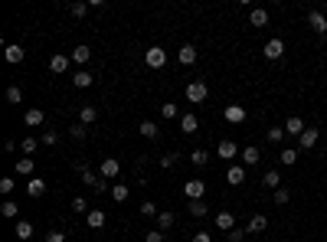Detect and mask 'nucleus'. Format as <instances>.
I'll use <instances>...</instances> for the list:
<instances>
[{
    "label": "nucleus",
    "mask_w": 327,
    "mask_h": 242,
    "mask_svg": "<svg viewBox=\"0 0 327 242\" xmlns=\"http://www.w3.org/2000/svg\"><path fill=\"white\" fill-rule=\"evenodd\" d=\"M75 170H79L82 183H85L88 190H95V193H105V190H108V183H105V180H99V174H92V170H88L85 164H75Z\"/></svg>",
    "instance_id": "1"
},
{
    "label": "nucleus",
    "mask_w": 327,
    "mask_h": 242,
    "mask_svg": "<svg viewBox=\"0 0 327 242\" xmlns=\"http://www.w3.org/2000/svg\"><path fill=\"white\" fill-rule=\"evenodd\" d=\"M206 95H210V88H206L203 79H197V82H190V85H186V102H193V105L206 102Z\"/></svg>",
    "instance_id": "2"
},
{
    "label": "nucleus",
    "mask_w": 327,
    "mask_h": 242,
    "mask_svg": "<svg viewBox=\"0 0 327 242\" xmlns=\"http://www.w3.org/2000/svg\"><path fill=\"white\" fill-rule=\"evenodd\" d=\"M144 62H148L151 69H164L167 66V53L161 50V46H151V50L144 53Z\"/></svg>",
    "instance_id": "3"
},
{
    "label": "nucleus",
    "mask_w": 327,
    "mask_h": 242,
    "mask_svg": "<svg viewBox=\"0 0 327 242\" xmlns=\"http://www.w3.org/2000/svg\"><path fill=\"white\" fill-rule=\"evenodd\" d=\"M262 56H265V59H272V62H278V59H282L285 56V43H282V39H268V43H265V50H262Z\"/></svg>",
    "instance_id": "4"
},
{
    "label": "nucleus",
    "mask_w": 327,
    "mask_h": 242,
    "mask_svg": "<svg viewBox=\"0 0 327 242\" xmlns=\"http://www.w3.org/2000/svg\"><path fill=\"white\" fill-rule=\"evenodd\" d=\"M118 170H121V161H118V157H105V161L99 164V174L105 177V180H111V177H118Z\"/></svg>",
    "instance_id": "5"
},
{
    "label": "nucleus",
    "mask_w": 327,
    "mask_h": 242,
    "mask_svg": "<svg viewBox=\"0 0 327 242\" xmlns=\"http://www.w3.org/2000/svg\"><path fill=\"white\" fill-rule=\"evenodd\" d=\"M183 193H186V200H203L206 183H203V180H186V183H183Z\"/></svg>",
    "instance_id": "6"
},
{
    "label": "nucleus",
    "mask_w": 327,
    "mask_h": 242,
    "mask_svg": "<svg viewBox=\"0 0 327 242\" xmlns=\"http://www.w3.org/2000/svg\"><path fill=\"white\" fill-rule=\"evenodd\" d=\"M268 229V216H262V213H252V219H249L246 232L249 236H255V232H265Z\"/></svg>",
    "instance_id": "7"
},
{
    "label": "nucleus",
    "mask_w": 327,
    "mask_h": 242,
    "mask_svg": "<svg viewBox=\"0 0 327 242\" xmlns=\"http://www.w3.org/2000/svg\"><path fill=\"white\" fill-rule=\"evenodd\" d=\"M222 118H226L229 124H242V121H246V108H242V105H226Z\"/></svg>",
    "instance_id": "8"
},
{
    "label": "nucleus",
    "mask_w": 327,
    "mask_h": 242,
    "mask_svg": "<svg viewBox=\"0 0 327 242\" xmlns=\"http://www.w3.org/2000/svg\"><path fill=\"white\" fill-rule=\"evenodd\" d=\"M177 62L180 66H193V62H197V46H190V43L180 46L177 50Z\"/></svg>",
    "instance_id": "9"
},
{
    "label": "nucleus",
    "mask_w": 327,
    "mask_h": 242,
    "mask_svg": "<svg viewBox=\"0 0 327 242\" xmlns=\"http://www.w3.org/2000/svg\"><path fill=\"white\" fill-rule=\"evenodd\" d=\"M308 26H311V30H314V33H321V36H324V33H327V17H324V13H308Z\"/></svg>",
    "instance_id": "10"
},
{
    "label": "nucleus",
    "mask_w": 327,
    "mask_h": 242,
    "mask_svg": "<svg viewBox=\"0 0 327 242\" xmlns=\"http://www.w3.org/2000/svg\"><path fill=\"white\" fill-rule=\"evenodd\" d=\"M226 180L232 183V186H239L242 180H246V167H242V164H229V170H226Z\"/></svg>",
    "instance_id": "11"
},
{
    "label": "nucleus",
    "mask_w": 327,
    "mask_h": 242,
    "mask_svg": "<svg viewBox=\"0 0 327 242\" xmlns=\"http://www.w3.org/2000/svg\"><path fill=\"white\" fill-rule=\"evenodd\" d=\"M85 223H88V229H102V226L108 223V216H105V210H88V216H85Z\"/></svg>",
    "instance_id": "12"
},
{
    "label": "nucleus",
    "mask_w": 327,
    "mask_h": 242,
    "mask_svg": "<svg viewBox=\"0 0 327 242\" xmlns=\"http://www.w3.org/2000/svg\"><path fill=\"white\" fill-rule=\"evenodd\" d=\"M317 137H321V131H317V128H304V134L298 137V144H301L304 151H311V148L317 144Z\"/></svg>",
    "instance_id": "13"
},
{
    "label": "nucleus",
    "mask_w": 327,
    "mask_h": 242,
    "mask_svg": "<svg viewBox=\"0 0 327 242\" xmlns=\"http://www.w3.org/2000/svg\"><path fill=\"white\" fill-rule=\"evenodd\" d=\"M92 82H95V75L88 72V69H79V72H72V85H75V88H88Z\"/></svg>",
    "instance_id": "14"
},
{
    "label": "nucleus",
    "mask_w": 327,
    "mask_h": 242,
    "mask_svg": "<svg viewBox=\"0 0 327 242\" xmlns=\"http://www.w3.org/2000/svg\"><path fill=\"white\" fill-rule=\"evenodd\" d=\"M26 193H30L33 200H39V197L46 193V180H43V177H30V183H26Z\"/></svg>",
    "instance_id": "15"
},
{
    "label": "nucleus",
    "mask_w": 327,
    "mask_h": 242,
    "mask_svg": "<svg viewBox=\"0 0 327 242\" xmlns=\"http://www.w3.org/2000/svg\"><path fill=\"white\" fill-rule=\"evenodd\" d=\"M216 226H219L222 232H232L236 229V216L229 210H222V213H216Z\"/></svg>",
    "instance_id": "16"
},
{
    "label": "nucleus",
    "mask_w": 327,
    "mask_h": 242,
    "mask_svg": "<svg viewBox=\"0 0 327 242\" xmlns=\"http://www.w3.org/2000/svg\"><path fill=\"white\" fill-rule=\"evenodd\" d=\"M69 62H72V59H69V56H62V53H56V56L50 59V72H56V75H62V72H66V69H69Z\"/></svg>",
    "instance_id": "17"
},
{
    "label": "nucleus",
    "mask_w": 327,
    "mask_h": 242,
    "mask_svg": "<svg viewBox=\"0 0 327 242\" xmlns=\"http://www.w3.org/2000/svg\"><path fill=\"white\" fill-rule=\"evenodd\" d=\"M249 23L259 30V26H268V10H262V7H255V10H249Z\"/></svg>",
    "instance_id": "18"
},
{
    "label": "nucleus",
    "mask_w": 327,
    "mask_h": 242,
    "mask_svg": "<svg viewBox=\"0 0 327 242\" xmlns=\"http://www.w3.org/2000/svg\"><path fill=\"white\" fill-rule=\"evenodd\" d=\"M242 164H246V167H255V164H259L262 161V151L259 148H255V144H252V148H246V151H242Z\"/></svg>",
    "instance_id": "19"
},
{
    "label": "nucleus",
    "mask_w": 327,
    "mask_h": 242,
    "mask_svg": "<svg viewBox=\"0 0 327 242\" xmlns=\"http://www.w3.org/2000/svg\"><path fill=\"white\" fill-rule=\"evenodd\" d=\"M180 131H183V134H197L200 131V118L197 115H183V118H180Z\"/></svg>",
    "instance_id": "20"
},
{
    "label": "nucleus",
    "mask_w": 327,
    "mask_h": 242,
    "mask_svg": "<svg viewBox=\"0 0 327 242\" xmlns=\"http://www.w3.org/2000/svg\"><path fill=\"white\" fill-rule=\"evenodd\" d=\"M285 134H295V137H301V134H304V121L298 118V115H291V118L285 121Z\"/></svg>",
    "instance_id": "21"
},
{
    "label": "nucleus",
    "mask_w": 327,
    "mask_h": 242,
    "mask_svg": "<svg viewBox=\"0 0 327 242\" xmlns=\"http://www.w3.org/2000/svg\"><path fill=\"white\" fill-rule=\"evenodd\" d=\"M219 157H226V161H232V157H239L242 154V151L239 148H236V141H219Z\"/></svg>",
    "instance_id": "22"
},
{
    "label": "nucleus",
    "mask_w": 327,
    "mask_h": 242,
    "mask_svg": "<svg viewBox=\"0 0 327 242\" xmlns=\"http://www.w3.org/2000/svg\"><path fill=\"white\" fill-rule=\"evenodd\" d=\"M4 56H7V62H13V66H17V62H23V56H26V53H23V46L10 43V46L4 50Z\"/></svg>",
    "instance_id": "23"
},
{
    "label": "nucleus",
    "mask_w": 327,
    "mask_h": 242,
    "mask_svg": "<svg viewBox=\"0 0 327 242\" xmlns=\"http://www.w3.org/2000/svg\"><path fill=\"white\" fill-rule=\"evenodd\" d=\"M33 167H36V164H33V157H20L17 161V177H33Z\"/></svg>",
    "instance_id": "24"
},
{
    "label": "nucleus",
    "mask_w": 327,
    "mask_h": 242,
    "mask_svg": "<svg viewBox=\"0 0 327 242\" xmlns=\"http://www.w3.org/2000/svg\"><path fill=\"white\" fill-rule=\"evenodd\" d=\"M69 59H72V62H79V66H85V62L92 59V50H88V46L82 43V46H75V50H72V56H69Z\"/></svg>",
    "instance_id": "25"
},
{
    "label": "nucleus",
    "mask_w": 327,
    "mask_h": 242,
    "mask_svg": "<svg viewBox=\"0 0 327 242\" xmlns=\"http://www.w3.org/2000/svg\"><path fill=\"white\" fill-rule=\"evenodd\" d=\"M23 121H26V128H39V124L46 121V115L39 112V108H30V112H26V118H23Z\"/></svg>",
    "instance_id": "26"
},
{
    "label": "nucleus",
    "mask_w": 327,
    "mask_h": 242,
    "mask_svg": "<svg viewBox=\"0 0 327 242\" xmlns=\"http://www.w3.org/2000/svg\"><path fill=\"white\" fill-rule=\"evenodd\" d=\"M173 223H177V216H173V213H167V210L157 213V229H161V232H167Z\"/></svg>",
    "instance_id": "27"
},
{
    "label": "nucleus",
    "mask_w": 327,
    "mask_h": 242,
    "mask_svg": "<svg viewBox=\"0 0 327 242\" xmlns=\"http://www.w3.org/2000/svg\"><path fill=\"white\" fill-rule=\"evenodd\" d=\"M186 210H190V216H193V219H203L206 213H210V210H206V203H203V200H190V206H186Z\"/></svg>",
    "instance_id": "28"
},
{
    "label": "nucleus",
    "mask_w": 327,
    "mask_h": 242,
    "mask_svg": "<svg viewBox=\"0 0 327 242\" xmlns=\"http://www.w3.org/2000/svg\"><path fill=\"white\" fill-rule=\"evenodd\" d=\"M79 121L85 124V128H88V124H92V121H99V108L85 105V108H82V112H79Z\"/></svg>",
    "instance_id": "29"
},
{
    "label": "nucleus",
    "mask_w": 327,
    "mask_h": 242,
    "mask_svg": "<svg viewBox=\"0 0 327 242\" xmlns=\"http://www.w3.org/2000/svg\"><path fill=\"white\" fill-rule=\"evenodd\" d=\"M262 183H265V186H268V190H272V193H275V190H278V186H282V174H278V170H268V174H265V177H262Z\"/></svg>",
    "instance_id": "30"
},
{
    "label": "nucleus",
    "mask_w": 327,
    "mask_h": 242,
    "mask_svg": "<svg viewBox=\"0 0 327 242\" xmlns=\"http://www.w3.org/2000/svg\"><path fill=\"white\" fill-rule=\"evenodd\" d=\"M128 197H131V190L124 183H115V186H111V200H115V203H124Z\"/></svg>",
    "instance_id": "31"
},
{
    "label": "nucleus",
    "mask_w": 327,
    "mask_h": 242,
    "mask_svg": "<svg viewBox=\"0 0 327 242\" xmlns=\"http://www.w3.org/2000/svg\"><path fill=\"white\" fill-rule=\"evenodd\" d=\"M33 236V223L30 219H17V239H30Z\"/></svg>",
    "instance_id": "32"
},
{
    "label": "nucleus",
    "mask_w": 327,
    "mask_h": 242,
    "mask_svg": "<svg viewBox=\"0 0 327 242\" xmlns=\"http://www.w3.org/2000/svg\"><path fill=\"white\" fill-rule=\"evenodd\" d=\"M137 131H141V134L148 137V141H154V137L161 134V131H157V124H154V121H141V128H137Z\"/></svg>",
    "instance_id": "33"
},
{
    "label": "nucleus",
    "mask_w": 327,
    "mask_h": 242,
    "mask_svg": "<svg viewBox=\"0 0 327 242\" xmlns=\"http://www.w3.org/2000/svg\"><path fill=\"white\" fill-rule=\"evenodd\" d=\"M206 161H210V154H206L203 148H197V151H193V154H190V164H193V167H203Z\"/></svg>",
    "instance_id": "34"
},
{
    "label": "nucleus",
    "mask_w": 327,
    "mask_h": 242,
    "mask_svg": "<svg viewBox=\"0 0 327 242\" xmlns=\"http://www.w3.org/2000/svg\"><path fill=\"white\" fill-rule=\"evenodd\" d=\"M0 213H4L7 219H17V213H20V206L13 203V200H4V206H0Z\"/></svg>",
    "instance_id": "35"
},
{
    "label": "nucleus",
    "mask_w": 327,
    "mask_h": 242,
    "mask_svg": "<svg viewBox=\"0 0 327 242\" xmlns=\"http://www.w3.org/2000/svg\"><path fill=\"white\" fill-rule=\"evenodd\" d=\"M275 203L278 206H288L291 203V190H288V186H278V190H275Z\"/></svg>",
    "instance_id": "36"
},
{
    "label": "nucleus",
    "mask_w": 327,
    "mask_h": 242,
    "mask_svg": "<svg viewBox=\"0 0 327 242\" xmlns=\"http://www.w3.org/2000/svg\"><path fill=\"white\" fill-rule=\"evenodd\" d=\"M7 102L20 105V102H23V88H20V85H10V88H7Z\"/></svg>",
    "instance_id": "37"
},
{
    "label": "nucleus",
    "mask_w": 327,
    "mask_h": 242,
    "mask_svg": "<svg viewBox=\"0 0 327 242\" xmlns=\"http://www.w3.org/2000/svg\"><path fill=\"white\" fill-rule=\"evenodd\" d=\"M36 148H39V141H36V137H23V141H20V151H23V154H33Z\"/></svg>",
    "instance_id": "38"
},
{
    "label": "nucleus",
    "mask_w": 327,
    "mask_h": 242,
    "mask_svg": "<svg viewBox=\"0 0 327 242\" xmlns=\"http://www.w3.org/2000/svg\"><path fill=\"white\" fill-rule=\"evenodd\" d=\"M295 161H298V151H295V148H285V151H282V164H285V167H291Z\"/></svg>",
    "instance_id": "39"
},
{
    "label": "nucleus",
    "mask_w": 327,
    "mask_h": 242,
    "mask_svg": "<svg viewBox=\"0 0 327 242\" xmlns=\"http://www.w3.org/2000/svg\"><path fill=\"white\" fill-rule=\"evenodd\" d=\"M161 115H164L167 121H173V118H177V105H173V102H164V105H161Z\"/></svg>",
    "instance_id": "40"
},
{
    "label": "nucleus",
    "mask_w": 327,
    "mask_h": 242,
    "mask_svg": "<svg viewBox=\"0 0 327 242\" xmlns=\"http://www.w3.org/2000/svg\"><path fill=\"white\" fill-rule=\"evenodd\" d=\"M13 186H17V180H13V177H4V180H0V193H4V197H10Z\"/></svg>",
    "instance_id": "41"
},
{
    "label": "nucleus",
    "mask_w": 327,
    "mask_h": 242,
    "mask_svg": "<svg viewBox=\"0 0 327 242\" xmlns=\"http://www.w3.org/2000/svg\"><path fill=\"white\" fill-rule=\"evenodd\" d=\"M268 141H272V144H282V137H285V128H268Z\"/></svg>",
    "instance_id": "42"
},
{
    "label": "nucleus",
    "mask_w": 327,
    "mask_h": 242,
    "mask_svg": "<svg viewBox=\"0 0 327 242\" xmlns=\"http://www.w3.org/2000/svg\"><path fill=\"white\" fill-rule=\"evenodd\" d=\"M56 141H59V134H56V131H43V137H39V144H46V148H53Z\"/></svg>",
    "instance_id": "43"
},
{
    "label": "nucleus",
    "mask_w": 327,
    "mask_h": 242,
    "mask_svg": "<svg viewBox=\"0 0 327 242\" xmlns=\"http://www.w3.org/2000/svg\"><path fill=\"white\" fill-rule=\"evenodd\" d=\"M72 213H85V216H88V203H85L82 197H75V200H72Z\"/></svg>",
    "instance_id": "44"
},
{
    "label": "nucleus",
    "mask_w": 327,
    "mask_h": 242,
    "mask_svg": "<svg viewBox=\"0 0 327 242\" xmlns=\"http://www.w3.org/2000/svg\"><path fill=\"white\" fill-rule=\"evenodd\" d=\"M69 134H72L75 141H82V137H85V124H82V121H79V124H72V131H69Z\"/></svg>",
    "instance_id": "45"
},
{
    "label": "nucleus",
    "mask_w": 327,
    "mask_h": 242,
    "mask_svg": "<svg viewBox=\"0 0 327 242\" xmlns=\"http://www.w3.org/2000/svg\"><path fill=\"white\" fill-rule=\"evenodd\" d=\"M69 10H72V17H85V13H88V4H72Z\"/></svg>",
    "instance_id": "46"
},
{
    "label": "nucleus",
    "mask_w": 327,
    "mask_h": 242,
    "mask_svg": "<svg viewBox=\"0 0 327 242\" xmlns=\"http://www.w3.org/2000/svg\"><path fill=\"white\" fill-rule=\"evenodd\" d=\"M141 213H144V216H157V213H161V210H157V206H154V203H151V200H148V203H141Z\"/></svg>",
    "instance_id": "47"
},
{
    "label": "nucleus",
    "mask_w": 327,
    "mask_h": 242,
    "mask_svg": "<svg viewBox=\"0 0 327 242\" xmlns=\"http://www.w3.org/2000/svg\"><path fill=\"white\" fill-rule=\"evenodd\" d=\"M246 236H249L246 229H232V232H229L226 239H229V242H242V239H246Z\"/></svg>",
    "instance_id": "48"
},
{
    "label": "nucleus",
    "mask_w": 327,
    "mask_h": 242,
    "mask_svg": "<svg viewBox=\"0 0 327 242\" xmlns=\"http://www.w3.org/2000/svg\"><path fill=\"white\" fill-rule=\"evenodd\" d=\"M46 242H66V232H59V229L46 232Z\"/></svg>",
    "instance_id": "49"
},
{
    "label": "nucleus",
    "mask_w": 327,
    "mask_h": 242,
    "mask_svg": "<svg viewBox=\"0 0 327 242\" xmlns=\"http://www.w3.org/2000/svg\"><path fill=\"white\" fill-rule=\"evenodd\" d=\"M144 242H164V232L161 229H151L148 236H144Z\"/></svg>",
    "instance_id": "50"
},
{
    "label": "nucleus",
    "mask_w": 327,
    "mask_h": 242,
    "mask_svg": "<svg viewBox=\"0 0 327 242\" xmlns=\"http://www.w3.org/2000/svg\"><path fill=\"white\" fill-rule=\"evenodd\" d=\"M173 164H177V154H164V157H161V167H167V170H170Z\"/></svg>",
    "instance_id": "51"
},
{
    "label": "nucleus",
    "mask_w": 327,
    "mask_h": 242,
    "mask_svg": "<svg viewBox=\"0 0 327 242\" xmlns=\"http://www.w3.org/2000/svg\"><path fill=\"white\" fill-rule=\"evenodd\" d=\"M190 242H213V239H210V232H206V229H200V232H193Z\"/></svg>",
    "instance_id": "52"
},
{
    "label": "nucleus",
    "mask_w": 327,
    "mask_h": 242,
    "mask_svg": "<svg viewBox=\"0 0 327 242\" xmlns=\"http://www.w3.org/2000/svg\"><path fill=\"white\" fill-rule=\"evenodd\" d=\"M324 17H327V0H324Z\"/></svg>",
    "instance_id": "53"
}]
</instances>
